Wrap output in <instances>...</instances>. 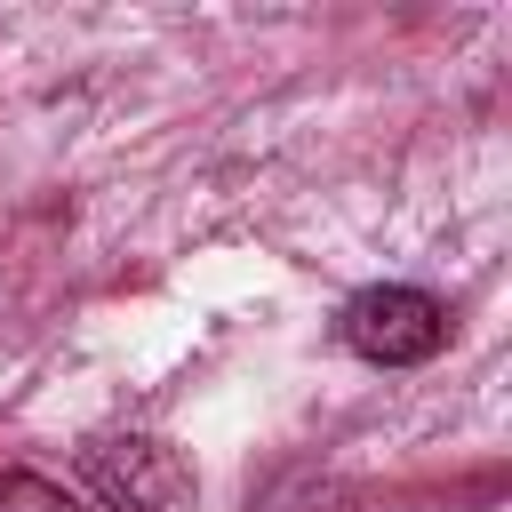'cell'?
Wrapping results in <instances>:
<instances>
[{
    "label": "cell",
    "instance_id": "3957f363",
    "mask_svg": "<svg viewBox=\"0 0 512 512\" xmlns=\"http://www.w3.org/2000/svg\"><path fill=\"white\" fill-rule=\"evenodd\" d=\"M0 512H88L72 488H56V480H40V472H8L0 480Z\"/></svg>",
    "mask_w": 512,
    "mask_h": 512
},
{
    "label": "cell",
    "instance_id": "7a4b0ae2",
    "mask_svg": "<svg viewBox=\"0 0 512 512\" xmlns=\"http://www.w3.org/2000/svg\"><path fill=\"white\" fill-rule=\"evenodd\" d=\"M88 480H96V496L120 504V512H160V504H176V496L192 488L184 456H176L168 440H152V432L96 440V448H88Z\"/></svg>",
    "mask_w": 512,
    "mask_h": 512
},
{
    "label": "cell",
    "instance_id": "6da1fadb",
    "mask_svg": "<svg viewBox=\"0 0 512 512\" xmlns=\"http://www.w3.org/2000/svg\"><path fill=\"white\" fill-rule=\"evenodd\" d=\"M336 344L360 352V360H376V368H424L448 344V304L424 296V288H400V280L360 288L336 312Z\"/></svg>",
    "mask_w": 512,
    "mask_h": 512
}]
</instances>
